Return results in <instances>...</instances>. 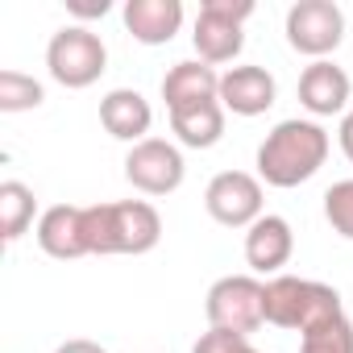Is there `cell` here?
Wrapping results in <instances>:
<instances>
[{
    "instance_id": "1",
    "label": "cell",
    "mask_w": 353,
    "mask_h": 353,
    "mask_svg": "<svg viewBox=\"0 0 353 353\" xmlns=\"http://www.w3.org/2000/svg\"><path fill=\"white\" fill-rule=\"evenodd\" d=\"M328 133L316 121H279L258 145V179L270 188H299L324 166Z\"/></svg>"
},
{
    "instance_id": "2",
    "label": "cell",
    "mask_w": 353,
    "mask_h": 353,
    "mask_svg": "<svg viewBox=\"0 0 353 353\" xmlns=\"http://www.w3.org/2000/svg\"><path fill=\"white\" fill-rule=\"evenodd\" d=\"M83 221L92 254H150L162 237V216L145 200L92 204L83 208Z\"/></svg>"
},
{
    "instance_id": "3",
    "label": "cell",
    "mask_w": 353,
    "mask_h": 353,
    "mask_svg": "<svg viewBox=\"0 0 353 353\" xmlns=\"http://www.w3.org/2000/svg\"><path fill=\"white\" fill-rule=\"evenodd\" d=\"M336 316H345V312H341L336 287H328V283L295 279V274H274L266 283V324H279V328H291L303 336Z\"/></svg>"
},
{
    "instance_id": "4",
    "label": "cell",
    "mask_w": 353,
    "mask_h": 353,
    "mask_svg": "<svg viewBox=\"0 0 353 353\" xmlns=\"http://www.w3.org/2000/svg\"><path fill=\"white\" fill-rule=\"evenodd\" d=\"M46 67H50L54 83L79 92V88H92L108 71V50H104L100 34H92L88 26H67L50 38Z\"/></svg>"
},
{
    "instance_id": "5",
    "label": "cell",
    "mask_w": 353,
    "mask_h": 353,
    "mask_svg": "<svg viewBox=\"0 0 353 353\" xmlns=\"http://www.w3.org/2000/svg\"><path fill=\"white\" fill-rule=\"evenodd\" d=\"M254 17V0H204L200 17H196V54L200 63L216 67V63H233L245 46L241 26Z\"/></svg>"
},
{
    "instance_id": "6",
    "label": "cell",
    "mask_w": 353,
    "mask_h": 353,
    "mask_svg": "<svg viewBox=\"0 0 353 353\" xmlns=\"http://www.w3.org/2000/svg\"><path fill=\"white\" fill-rule=\"evenodd\" d=\"M204 312H208V324H212V328L250 336L254 328L266 324V283H258L254 274L216 279L212 291H208Z\"/></svg>"
},
{
    "instance_id": "7",
    "label": "cell",
    "mask_w": 353,
    "mask_h": 353,
    "mask_svg": "<svg viewBox=\"0 0 353 353\" xmlns=\"http://www.w3.org/2000/svg\"><path fill=\"white\" fill-rule=\"evenodd\" d=\"M345 38V13L332 0H295L287 9V42L307 59H324Z\"/></svg>"
},
{
    "instance_id": "8",
    "label": "cell",
    "mask_w": 353,
    "mask_h": 353,
    "mask_svg": "<svg viewBox=\"0 0 353 353\" xmlns=\"http://www.w3.org/2000/svg\"><path fill=\"white\" fill-rule=\"evenodd\" d=\"M188 174V162L179 154L174 141H162V137H145L129 150L125 158V179L141 192V196H170L179 192Z\"/></svg>"
},
{
    "instance_id": "9",
    "label": "cell",
    "mask_w": 353,
    "mask_h": 353,
    "mask_svg": "<svg viewBox=\"0 0 353 353\" xmlns=\"http://www.w3.org/2000/svg\"><path fill=\"white\" fill-rule=\"evenodd\" d=\"M204 208L225 229H250L262 221V179L245 170H221L204 192Z\"/></svg>"
},
{
    "instance_id": "10",
    "label": "cell",
    "mask_w": 353,
    "mask_h": 353,
    "mask_svg": "<svg viewBox=\"0 0 353 353\" xmlns=\"http://www.w3.org/2000/svg\"><path fill=\"white\" fill-rule=\"evenodd\" d=\"M274 75L266 67H229L221 75V104L225 112L237 117H262L266 108H274Z\"/></svg>"
},
{
    "instance_id": "11",
    "label": "cell",
    "mask_w": 353,
    "mask_h": 353,
    "mask_svg": "<svg viewBox=\"0 0 353 353\" xmlns=\"http://www.w3.org/2000/svg\"><path fill=\"white\" fill-rule=\"evenodd\" d=\"M38 245L59 258V262H71V258H83L92 254L88 250V221H83V208L75 204H54L38 216Z\"/></svg>"
},
{
    "instance_id": "12",
    "label": "cell",
    "mask_w": 353,
    "mask_h": 353,
    "mask_svg": "<svg viewBox=\"0 0 353 353\" xmlns=\"http://www.w3.org/2000/svg\"><path fill=\"white\" fill-rule=\"evenodd\" d=\"M295 254V233L283 216H262L250 225L245 233V262L254 266V274H279Z\"/></svg>"
},
{
    "instance_id": "13",
    "label": "cell",
    "mask_w": 353,
    "mask_h": 353,
    "mask_svg": "<svg viewBox=\"0 0 353 353\" xmlns=\"http://www.w3.org/2000/svg\"><path fill=\"white\" fill-rule=\"evenodd\" d=\"M162 100H166V112H179V108H192V104H208V100H221V75L200 63V59H188V63H174L162 79Z\"/></svg>"
},
{
    "instance_id": "14",
    "label": "cell",
    "mask_w": 353,
    "mask_h": 353,
    "mask_svg": "<svg viewBox=\"0 0 353 353\" xmlns=\"http://www.w3.org/2000/svg\"><path fill=\"white\" fill-rule=\"evenodd\" d=\"M121 17L141 46H166L183 26V5L179 0H129Z\"/></svg>"
},
{
    "instance_id": "15",
    "label": "cell",
    "mask_w": 353,
    "mask_h": 353,
    "mask_svg": "<svg viewBox=\"0 0 353 353\" xmlns=\"http://www.w3.org/2000/svg\"><path fill=\"white\" fill-rule=\"evenodd\" d=\"M299 104L312 117L345 112V104H349V75L336 63H328V59L303 67V75H299Z\"/></svg>"
},
{
    "instance_id": "16",
    "label": "cell",
    "mask_w": 353,
    "mask_h": 353,
    "mask_svg": "<svg viewBox=\"0 0 353 353\" xmlns=\"http://www.w3.org/2000/svg\"><path fill=\"white\" fill-rule=\"evenodd\" d=\"M150 121H154V108L141 92L133 88H112L104 100H100V125L117 137V141H145L150 133Z\"/></svg>"
},
{
    "instance_id": "17",
    "label": "cell",
    "mask_w": 353,
    "mask_h": 353,
    "mask_svg": "<svg viewBox=\"0 0 353 353\" xmlns=\"http://www.w3.org/2000/svg\"><path fill=\"white\" fill-rule=\"evenodd\" d=\"M170 129H174V137H179L183 145H192V150H212L225 137V104L208 100V104L179 108V112H170Z\"/></svg>"
},
{
    "instance_id": "18",
    "label": "cell",
    "mask_w": 353,
    "mask_h": 353,
    "mask_svg": "<svg viewBox=\"0 0 353 353\" xmlns=\"http://www.w3.org/2000/svg\"><path fill=\"white\" fill-rule=\"evenodd\" d=\"M34 212H38V200H34V192L26 183H17V179L0 183V237L17 241L34 225Z\"/></svg>"
},
{
    "instance_id": "19",
    "label": "cell",
    "mask_w": 353,
    "mask_h": 353,
    "mask_svg": "<svg viewBox=\"0 0 353 353\" xmlns=\"http://www.w3.org/2000/svg\"><path fill=\"white\" fill-rule=\"evenodd\" d=\"M46 100L42 83L34 75H21V71H0V112H30Z\"/></svg>"
},
{
    "instance_id": "20",
    "label": "cell",
    "mask_w": 353,
    "mask_h": 353,
    "mask_svg": "<svg viewBox=\"0 0 353 353\" xmlns=\"http://www.w3.org/2000/svg\"><path fill=\"white\" fill-rule=\"evenodd\" d=\"M299 353H353V324L349 316H336L312 332L299 336Z\"/></svg>"
},
{
    "instance_id": "21",
    "label": "cell",
    "mask_w": 353,
    "mask_h": 353,
    "mask_svg": "<svg viewBox=\"0 0 353 353\" xmlns=\"http://www.w3.org/2000/svg\"><path fill=\"white\" fill-rule=\"evenodd\" d=\"M324 216H328L332 233L353 241V179H341L324 192Z\"/></svg>"
},
{
    "instance_id": "22",
    "label": "cell",
    "mask_w": 353,
    "mask_h": 353,
    "mask_svg": "<svg viewBox=\"0 0 353 353\" xmlns=\"http://www.w3.org/2000/svg\"><path fill=\"white\" fill-rule=\"evenodd\" d=\"M245 349H250V336H241V332H225V328H208V332L196 341L192 353H245Z\"/></svg>"
},
{
    "instance_id": "23",
    "label": "cell",
    "mask_w": 353,
    "mask_h": 353,
    "mask_svg": "<svg viewBox=\"0 0 353 353\" xmlns=\"http://www.w3.org/2000/svg\"><path fill=\"white\" fill-rule=\"evenodd\" d=\"M67 9H71L75 17H83V21H88V17H104L112 5H108V0H92V5H83V0H67Z\"/></svg>"
},
{
    "instance_id": "24",
    "label": "cell",
    "mask_w": 353,
    "mask_h": 353,
    "mask_svg": "<svg viewBox=\"0 0 353 353\" xmlns=\"http://www.w3.org/2000/svg\"><path fill=\"white\" fill-rule=\"evenodd\" d=\"M54 353H108V349L96 345V341H88V336H75V341H63Z\"/></svg>"
},
{
    "instance_id": "25",
    "label": "cell",
    "mask_w": 353,
    "mask_h": 353,
    "mask_svg": "<svg viewBox=\"0 0 353 353\" xmlns=\"http://www.w3.org/2000/svg\"><path fill=\"white\" fill-rule=\"evenodd\" d=\"M341 150L353 162V112H345V121H341Z\"/></svg>"
},
{
    "instance_id": "26",
    "label": "cell",
    "mask_w": 353,
    "mask_h": 353,
    "mask_svg": "<svg viewBox=\"0 0 353 353\" xmlns=\"http://www.w3.org/2000/svg\"><path fill=\"white\" fill-rule=\"evenodd\" d=\"M245 353H262V349H254V345H250V349H245Z\"/></svg>"
}]
</instances>
